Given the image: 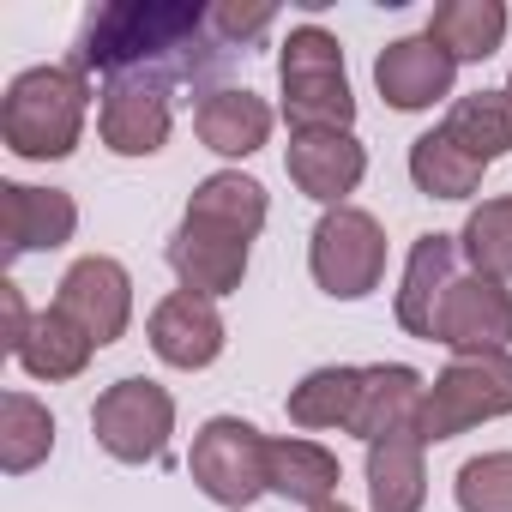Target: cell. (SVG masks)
Here are the masks:
<instances>
[{"instance_id":"cell-1","label":"cell","mask_w":512,"mask_h":512,"mask_svg":"<svg viewBox=\"0 0 512 512\" xmlns=\"http://www.w3.org/2000/svg\"><path fill=\"white\" fill-rule=\"evenodd\" d=\"M235 61V49L211 31V7L193 0H109L85 13L73 67L103 85H205Z\"/></svg>"},{"instance_id":"cell-2","label":"cell","mask_w":512,"mask_h":512,"mask_svg":"<svg viewBox=\"0 0 512 512\" xmlns=\"http://www.w3.org/2000/svg\"><path fill=\"white\" fill-rule=\"evenodd\" d=\"M85 109H91V79L73 61L67 67H31L7 85L0 139H7L13 157H31V163L73 157V145L85 133Z\"/></svg>"},{"instance_id":"cell-3","label":"cell","mask_w":512,"mask_h":512,"mask_svg":"<svg viewBox=\"0 0 512 512\" xmlns=\"http://www.w3.org/2000/svg\"><path fill=\"white\" fill-rule=\"evenodd\" d=\"M278 79H284V115L290 133H350L356 121V97L344 79V49L332 31L320 25H296L284 55H278Z\"/></svg>"},{"instance_id":"cell-4","label":"cell","mask_w":512,"mask_h":512,"mask_svg":"<svg viewBox=\"0 0 512 512\" xmlns=\"http://www.w3.org/2000/svg\"><path fill=\"white\" fill-rule=\"evenodd\" d=\"M512 416V350H476V356H452L446 374L428 386L422 398V440H458L476 422Z\"/></svg>"},{"instance_id":"cell-5","label":"cell","mask_w":512,"mask_h":512,"mask_svg":"<svg viewBox=\"0 0 512 512\" xmlns=\"http://www.w3.org/2000/svg\"><path fill=\"white\" fill-rule=\"evenodd\" d=\"M308 266H314V284L338 302H362L380 290L386 278V229L356 211V205H338L314 223V241H308Z\"/></svg>"},{"instance_id":"cell-6","label":"cell","mask_w":512,"mask_h":512,"mask_svg":"<svg viewBox=\"0 0 512 512\" xmlns=\"http://www.w3.org/2000/svg\"><path fill=\"white\" fill-rule=\"evenodd\" d=\"M187 470L199 482V494H211L217 506L241 512L253 506L272 482H266V434L241 422V416H211L199 434H193V452H187Z\"/></svg>"},{"instance_id":"cell-7","label":"cell","mask_w":512,"mask_h":512,"mask_svg":"<svg viewBox=\"0 0 512 512\" xmlns=\"http://www.w3.org/2000/svg\"><path fill=\"white\" fill-rule=\"evenodd\" d=\"M91 434L121 464H157L175 434V398L157 380H115L91 404Z\"/></svg>"},{"instance_id":"cell-8","label":"cell","mask_w":512,"mask_h":512,"mask_svg":"<svg viewBox=\"0 0 512 512\" xmlns=\"http://www.w3.org/2000/svg\"><path fill=\"white\" fill-rule=\"evenodd\" d=\"M55 308L103 350V344H115V338L127 332V320H133V278H127L121 260H109V253H85V260L67 266Z\"/></svg>"},{"instance_id":"cell-9","label":"cell","mask_w":512,"mask_h":512,"mask_svg":"<svg viewBox=\"0 0 512 512\" xmlns=\"http://www.w3.org/2000/svg\"><path fill=\"white\" fill-rule=\"evenodd\" d=\"M428 344H446L458 356H476V350H506L512 344V290L500 278H458L434 314V338Z\"/></svg>"},{"instance_id":"cell-10","label":"cell","mask_w":512,"mask_h":512,"mask_svg":"<svg viewBox=\"0 0 512 512\" xmlns=\"http://www.w3.org/2000/svg\"><path fill=\"white\" fill-rule=\"evenodd\" d=\"M79 229V205L61 187H25V181H0V253H43L67 247Z\"/></svg>"},{"instance_id":"cell-11","label":"cell","mask_w":512,"mask_h":512,"mask_svg":"<svg viewBox=\"0 0 512 512\" xmlns=\"http://www.w3.org/2000/svg\"><path fill=\"white\" fill-rule=\"evenodd\" d=\"M284 169H290V181H296L308 199H320L326 211H338V205L362 187L368 151H362L356 133H290Z\"/></svg>"},{"instance_id":"cell-12","label":"cell","mask_w":512,"mask_h":512,"mask_svg":"<svg viewBox=\"0 0 512 512\" xmlns=\"http://www.w3.org/2000/svg\"><path fill=\"white\" fill-rule=\"evenodd\" d=\"M452 73H458V61H452L428 31L386 43L380 61H374V85H380V97H386L392 109H434V103L452 91Z\"/></svg>"},{"instance_id":"cell-13","label":"cell","mask_w":512,"mask_h":512,"mask_svg":"<svg viewBox=\"0 0 512 512\" xmlns=\"http://www.w3.org/2000/svg\"><path fill=\"white\" fill-rule=\"evenodd\" d=\"M151 350L169 362V368H211L223 356V314L211 296H193V290H175L151 308Z\"/></svg>"},{"instance_id":"cell-14","label":"cell","mask_w":512,"mask_h":512,"mask_svg":"<svg viewBox=\"0 0 512 512\" xmlns=\"http://www.w3.org/2000/svg\"><path fill=\"white\" fill-rule=\"evenodd\" d=\"M169 91L157 85H103V103H97V133L115 157H151L169 145Z\"/></svg>"},{"instance_id":"cell-15","label":"cell","mask_w":512,"mask_h":512,"mask_svg":"<svg viewBox=\"0 0 512 512\" xmlns=\"http://www.w3.org/2000/svg\"><path fill=\"white\" fill-rule=\"evenodd\" d=\"M169 272L181 278V290L193 296H235L247 278V241H229L217 229H199L181 217V229L169 235Z\"/></svg>"},{"instance_id":"cell-16","label":"cell","mask_w":512,"mask_h":512,"mask_svg":"<svg viewBox=\"0 0 512 512\" xmlns=\"http://www.w3.org/2000/svg\"><path fill=\"white\" fill-rule=\"evenodd\" d=\"M458 241L452 235H422L410 247V260H404V284H398V326L410 338H434V314L446 302V290L458 284Z\"/></svg>"},{"instance_id":"cell-17","label":"cell","mask_w":512,"mask_h":512,"mask_svg":"<svg viewBox=\"0 0 512 512\" xmlns=\"http://www.w3.org/2000/svg\"><path fill=\"white\" fill-rule=\"evenodd\" d=\"M422 398H428V380L404 362H380V368H362V398H356V416H350V434L356 440H386V434H404L422 422Z\"/></svg>"},{"instance_id":"cell-18","label":"cell","mask_w":512,"mask_h":512,"mask_svg":"<svg viewBox=\"0 0 512 512\" xmlns=\"http://www.w3.org/2000/svg\"><path fill=\"white\" fill-rule=\"evenodd\" d=\"M193 133L217 157H253V151L272 139V109H266V97H253L247 85H217V91L199 97Z\"/></svg>"},{"instance_id":"cell-19","label":"cell","mask_w":512,"mask_h":512,"mask_svg":"<svg viewBox=\"0 0 512 512\" xmlns=\"http://www.w3.org/2000/svg\"><path fill=\"white\" fill-rule=\"evenodd\" d=\"M422 434H386L368 446V506L374 512H422L428 500V470H422Z\"/></svg>"},{"instance_id":"cell-20","label":"cell","mask_w":512,"mask_h":512,"mask_svg":"<svg viewBox=\"0 0 512 512\" xmlns=\"http://www.w3.org/2000/svg\"><path fill=\"white\" fill-rule=\"evenodd\" d=\"M187 223L217 229L229 241H253V235L266 229V187L253 181V175H235V169L205 175L193 187V199H187Z\"/></svg>"},{"instance_id":"cell-21","label":"cell","mask_w":512,"mask_h":512,"mask_svg":"<svg viewBox=\"0 0 512 512\" xmlns=\"http://www.w3.org/2000/svg\"><path fill=\"white\" fill-rule=\"evenodd\" d=\"M338 452H326L320 440H266V482L272 494H284L290 506H326L338 494Z\"/></svg>"},{"instance_id":"cell-22","label":"cell","mask_w":512,"mask_h":512,"mask_svg":"<svg viewBox=\"0 0 512 512\" xmlns=\"http://www.w3.org/2000/svg\"><path fill=\"white\" fill-rule=\"evenodd\" d=\"M428 37L452 55V61H488L506 37V7L500 0H440Z\"/></svg>"},{"instance_id":"cell-23","label":"cell","mask_w":512,"mask_h":512,"mask_svg":"<svg viewBox=\"0 0 512 512\" xmlns=\"http://www.w3.org/2000/svg\"><path fill=\"white\" fill-rule=\"evenodd\" d=\"M482 157H470L446 127H434V133H422L416 145H410V181L428 193V199H470L476 187H482Z\"/></svg>"},{"instance_id":"cell-24","label":"cell","mask_w":512,"mask_h":512,"mask_svg":"<svg viewBox=\"0 0 512 512\" xmlns=\"http://www.w3.org/2000/svg\"><path fill=\"white\" fill-rule=\"evenodd\" d=\"M91 350H97V344H91L61 308H49V314L31 320V332H25V344H19V362H25L31 380H79L85 362H91Z\"/></svg>"},{"instance_id":"cell-25","label":"cell","mask_w":512,"mask_h":512,"mask_svg":"<svg viewBox=\"0 0 512 512\" xmlns=\"http://www.w3.org/2000/svg\"><path fill=\"white\" fill-rule=\"evenodd\" d=\"M55 452V416L49 404H37L31 392H7L0 398V470L25 476Z\"/></svg>"},{"instance_id":"cell-26","label":"cell","mask_w":512,"mask_h":512,"mask_svg":"<svg viewBox=\"0 0 512 512\" xmlns=\"http://www.w3.org/2000/svg\"><path fill=\"white\" fill-rule=\"evenodd\" d=\"M362 398V368H314L302 386H290V422L296 428H344Z\"/></svg>"},{"instance_id":"cell-27","label":"cell","mask_w":512,"mask_h":512,"mask_svg":"<svg viewBox=\"0 0 512 512\" xmlns=\"http://www.w3.org/2000/svg\"><path fill=\"white\" fill-rule=\"evenodd\" d=\"M446 133L482 163L506 157L512 151V91H470V97H458L452 115H446Z\"/></svg>"},{"instance_id":"cell-28","label":"cell","mask_w":512,"mask_h":512,"mask_svg":"<svg viewBox=\"0 0 512 512\" xmlns=\"http://www.w3.org/2000/svg\"><path fill=\"white\" fill-rule=\"evenodd\" d=\"M458 247H464V260L482 272V278H512V193L506 199H482L470 217H464V235H458Z\"/></svg>"},{"instance_id":"cell-29","label":"cell","mask_w":512,"mask_h":512,"mask_svg":"<svg viewBox=\"0 0 512 512\" xmlns=\"http://www.w3.org/2000/svg\"><path fill=\"white\" fill-rule=\"evenodd\" d=\"M458 512H512V452H482L458 470Z\"/></svg>"},{"instance_id":"cell-30","label":"cell","mask_w":512,"mask_h":512,"mask_svg":"<svg viewBox=\"0 0 512 512\" xmlns=\"http://www.w3.org/2000/svg\"><path fill=\"white\" fill-rule=\"evenodd\" d=\"M278 7H266V0H223V7H211V31L229 43V49H247V43H260L272 31Z\"/></svg>"},{"instance_id":"cell-31","label":"cell","mask_w":512,"mask_h":512,"mask_svg":"<svg viewBox=\"0 0 512 512\" xmlns=\"http://www.w3.org/2000/svg\"><path fill=\"white\" fill-rule=\"evenodd\" d=\"M0 308H7V350L19 356V344H25V332H31V314H25L19 284H0Z\"/></svg>"},{"instance_id":"cell-32","label":"cell","mask_w":512,"mask_h":512,"mask_svg":"<svg viewBox=\"0 0 512 512\" xmlns=\"http://www.w3.org/2000/svg\"><path fill=\"white\" fill-rule=\"evenodd\" d=\"M314 512H350V506H344V500H326V506H314Z\"/></svg>"},{"instance_id":"cell-33","label":"cell","mask_w":512,"mask_h":512,"mask_svg":"<svg viewBox=\"0 0 512 512\" xmlns=\"http://www.w3.org/2000/svg\"><path fill=\"white\" fill-rule=\"evenodd\" d=\"M506 91H512V79H506Z\"/></svg>"}]
</instances>
